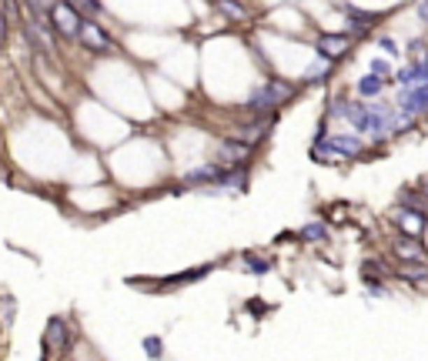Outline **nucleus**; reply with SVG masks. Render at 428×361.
Returning <instances> with one entry per match:
<instances>
[{"label":"nucleus","mask_w":428,"mask_h":361,"mask_svg":"<svg viewBox=\"0 0 428 361\" xmlns=\"http://www.w3.org/2000/svg\"><path fill=\"white\" fill-rule=\"evenodd\" d=\"M291 94H294V90H291V84H285V80H268V84H261V87L248 97V107H251V111H258V114H264V111H275V107H281Z\"/></svg>","instance_id":"nucleus-1"},{"label":"nucleus","mask_w":428,"mask_h":361,"mask_svg":"<svg viewBox=\"0 0 428 361\" xmlns=\"http://www.w3.org/2000/svg\"><path fill=\"white\" fill-rule=\"evenodd\" d=\"M358 154H362V141H358V137H328V141H318V148H315V157H318V161L358 157Z\"/></svg>","instance_id":"nucleus-2"},{"label":"nucleus","mask_w":428,"mask_h":361,"mask_svg":"<svg viewBox=\"0 0 428 361\" xmlns=\"http://www.w3.org/2000/svg\"><path fill=\"white\" fill-rule=\"evenodd\" d=\"M77 37H80V44L94 50V54H104L110 50V37H107L101 24H94V20H80V27H77Z\"/></svg>","instance_id":"nucleus-3"},{"label":"nucleus","mask_w":428,"mask_h":361,"mask_svg":"<svg viewBox=\"0 0 428 361\" xmlns=\"http://www.w3.org/2000/svg\"><path fill=\"white\" fill-rule=\"evenodd\" d=\"M401 114L405 118H415V114H422V111H428V84H418V87H405V94H401Z\"/></svg>","instance_id":"nucleus-4"},{"label":"nucleus","mask_w":428,"mask_h":361,"mask_svg":"<svg viewBox=\"0 0 428 361\" xmlns=\"http://www.w3.org/2000/svg\"><path fill=\"white\" fill-rule=\"evenodd\" d=\"M50 20H54V27L61 30V34H67V37H74L77 27H80V17L74 14V3H54V10H50Z\"/></svg>","instance_id":"nucleus-5"},{"label":"nucleus","mask_w":428,"mask_h":361,"mask_svg":"<svg viewBox=\"0 0 428 361\" xmlns=\"http://www.w3.org/2000/svg\"><path fill=\"white\" fill-rule=\"evenodd\" d=\"M248 154H251V144L238 137V141H224V144L217 148V161H221V164L238 167V164H241V161L248 157Z\"/></svg>","instance_id":"nucleus-6"},{"label":"nucleus","mask_w":428,"mask_h":361,"mask_svg":"<svg viewBox=\"0 0 428 361\" xmlns=\"http://www.w3.org/2000/svg\"><path fill=\"white\" fill-rule=\"evenodd\" d=\"M221 178H224V171L217 164H204V167L187 171V174H184V184H221Z\"/></svg>","instance_id":"nucleus-7"},{"label":"nucleus","mask_w":428,"mask_h":361,"mask_svg":"<svg viewBox=\"0 0 428 361\" xmlns=\"http://www.w3.org/2000/svg\"><path fill=\"white\" fill-rule=\"evenodd\" d=\"M395 255L405 257V261H425V251L418 244V234H401L395 241Z\"/></svg>","instance_id":"nucleus-8"},{"label":"nucleus","mask_w":428,"mask_h":361,"mask_svg":"<svg viewBox=\"0 0 428 361\" xmlns=\"http://www.w3.org/2000/svg\"><path fill=\"white\" fill-rule=\"evenodd\" d=\"M345 50H348V37H345V34H335V37H331V34H324V37L318 41L321 57H341Z\"/></svg>","instance_id":"nucleus-9"},{"label":"nucleus","mask_w":428,"mask_h":361,"mask_svg":"<svg viewBox=\"0 0 428 361\" xmlns=\"http://www.w3.org/2000/svg\"><path fill=\"white\" fill-rule=\"evenodd\" d=\"M398 225L405 234H422L425 231V214L422 211H412V208H401L398 211Z\"/></svg>","instance_id":"nucleus-10"},{"label":"nucleus","mask_w":428,"mask_h":361,"mask_svg":"<svg viewBox=\"0 0 428 361\" xmlns=\"http://www.w3.org/2000/svg\"><path fill=\"white\" fill-rule=\"evenodd\" d=\"M268 131H271V120H258V124H248V127H241V131H238V137H241V141H248V144H258L261 137H268Z\"/></svg>","instance_id":"nucleus-11"},{"label":"nucleus","mask_w":428,"mask_h":361,"mask_svg":"<svg viewBox=\"0 0 428 361\" xmlns=\"http://www.w3.org/2000/svg\"><path fill=\"white\" fill-rule=\"evenodd\" d=\"M47 341L57 348H67V328H64V318H50L47 325Z\"/></svg>","instance_id":"nucleus-12"},{"label":"nucleus","mask_w":428,"mask_h":361,"mask_svg":"<svg viewBox=\"0 0 428 361\" xmlns=\"http://www.w3.org/2000/svg\"><path fill=\"white\" fill-rule=\"evenodd\" d=\"M382 84H385V77L371 71L368 77H362V80H358V94H362V97H375V94L382 90Z\"/></svg>","instance_id":"nucleus-13"},{"label":"nucleus","mask_w":428,"mask_h":361,"mask_svg":"<svg viewBox=\"0 0 428 361\" xmlns=\"http://www.w3.org/2000/svg\"><path fill=\"white\" fill-rule=\"evenodd\" d=\"M371 20H375V14H365V10H348V24H352V30H358V34H365V30L371 27Z\"/></svg>","instance_id":"nucleus-14"},{"label":"nucleus","mask_w":428,"mask_h":361,"mask_svg":"<svg viewBox=\"0 0 428 361\" xmlns=\"http://www.w3.org/2000/svg\"><path fill=\"white\" fill-rule=\"evenodd\" d=\"M301 238H305V241H324V238H328V227L321 225V221L305 225V227H301Z\"/></svg>","instance_id":"nucleus-15"},{"label":"nucleus","mask_w":428,"mask_h":361,"mask_svg":"<svg viewBox=\"0 0 428 361\" xmlns=\"http://www.w3.org/2000/svg\"><path fill=\"white\" fill-rule=\"evenodd\" d=\"M401 274H405V281H428V268L415 264V261H408V264L401 268Z\"/></svg>","instance_id":"nucleus-16"},{"label":"nucleus","mask_w":428,"mask_h":361,"mask_svg":"<svg viewBox=\"0 0 428 361\" xmlns=\"http://www.w3.org/2000/svg\"><path fill=\"white\" fill-rule=\"evenodd\" d=\"M217 7H221L231 20H245V7H241V3H234V0H217Z\"/></svg>","instance_id":"nucleus-17"},{"label":"nucleus","mask_w":428,"mask_h":361,"mask_svg":"<svg viewBox=\"0 0 428 361\" xmlns=\"http://www.w3.org/2000/svg\"><path fill=\"white\" fill-rule=\"evenodd\" d=\"M245 264H248V271H255V274H268V271H271V261L255 257V255H245Z\"/></svg>","instance_id":"nucleus-18"},{"label":"nucleus","mask_w":428,"mask_h":361,"mask_svg":"<svg viewBox=\"0 0 428 361\" xmlns=\"http://www.w3.org/2000/svg\"><path fill=\"white\" fill-rule=\"evenodd\" d=\"M144 351H148L151 358H161V355H164V341L151 334V338H144Z\"/></svg>","instance_id":"nucleus-19"},{"label":"nucleus","mask_w":428,"mask_h":361,"mask_svg":"<svg viewBox=\"0 0 428 361\" xmlns=\"http://www.w3.org/2000/svg\"><path fill=\"white\" fill-rule=\"evenodd\" d=\"M27 3H31V7H34V10H37V14H50L57 0H27Z\"/></svg>","instance_id":"nucleus-20"},{"label":"nucleus","mask_w":428,"mask_h":361,"mask_svg":"<svg viewBox=\"0 0 428 361\" xmlns=\"http://www.w3.org/2000/svg\"><path fill=\"white\" fill-rule=\"evenodd\" d=\"M324 74H328V64L321 60V64H315V67L308 71V80H321V77H324Z\"/></svg>","instance_id":"nucleus-21"},{"label":"nucleus","mask_w":428,"mask_h":361,"mask_svg":"<svg viewBox=\"0 0 428 361\" xmlns=\"http://www.w3.org/2000/svg\"><path fill=\"white\" fill-rule=\"evenodd\" d=\"M74 7H84V10H91V14H97L101 10V0H71Z\"/></svg>","instance_id":"nucleus-22"},{"label":"nucleus","mask_w":428,"mask_h":361,"mask_svg":"<svg viewBox=\"0 0 428 361\" xmlns=\"http://www.w3.org/2000/svg\"><path fill=\"white\" fill-rule=\"evenodd\" d=\"M371 71H375V74H388V60H382V57H375L371 60Z\"/></svg>","instance_id":"nucleus-23"},{"label":"nucleus","mask_w":428,"mask_h":361,"mask_svg":"<svg viewBox=\"0 0 428 361\" xmlns=\"http://www.w3.org/2000/svg\"><path fill=\"white\" fill-rule=\"evenodd\" d=\"M378 44H382V50H388V54H398V47H395V41H392V37H382Z\"/></svg>","instance_id":"nucleus-24"},{"label":"nucleus","mask_w":428,"mask_h":361,"mask_svg":"<svg viewBox=\"0 0 428 361\" xmlns=\"http://www.w3.org/2000/svg\"><path fill=\"white\" fill-rule=\"evenodd\" d=\"M422 17H425V20H428V0H425V3H422Z\"/></svg>","instance_id":"nucleus-25"},{"label":"nucleus","mask_w":428,"mask_h":361,"mask_svg":"<svg viewBox=\"0 0 428 361\" xmlns=\"http://www.w3.org/2000/svg\"><path fill=\"white\" fill-rule=\"evenodd\" d=\"M425 191H428V180H425Z\"/></svg>","instance_id":"nucleus-26"}]
</instances>
